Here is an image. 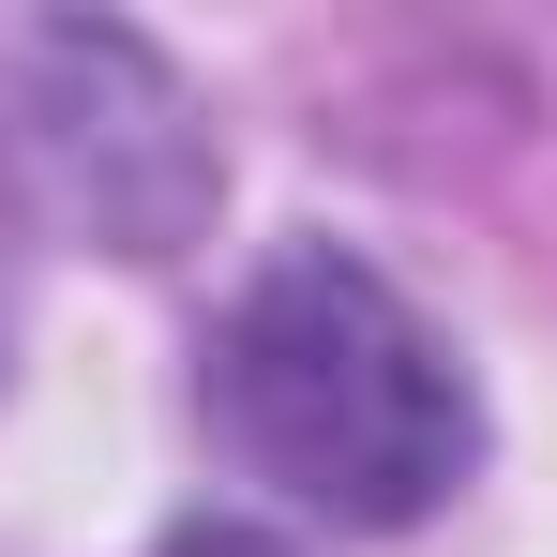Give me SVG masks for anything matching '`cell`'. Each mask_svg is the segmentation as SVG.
Instances as JSON below:
<instances>
[{
	"label": "cell",
	"instance_id": "6da1fadb",
	"mask_svg": "<svg viewBox=\"0 0 557 557\" xmlns=\"http://www.w3.org/2000/svg\"><path fill=\"white\" fill-rule=\"evenodd\" d=\"M211 437L272 482L286 512L317 528H407L437 512L482 453V407H467V362L332 242H301L226 301L211 332V376H196Z\"/></svg>",
	"mask_w": 557,
	"mask_h": 557
},
{
	"label": "cell",
	"instance_id": "7a4b0ae2",
	"mask_svg": "<svg viewBox=\"0 0 557 557\" xmlns=\"http://www.w3.org/2000/svg\"><path fill=\"white\" fill-rule=\"evenodd\" d=\"M0 211L106 257H166L211 211V121L136 30L0 15Z\"/></svg>",
	"mask_w": 557,
	"mask_h": 557
},
{
	"label": "cell",
	"instance_id": "3957f363",
	"mask_svg": "<svg viewBox=\"0 0 557 557\" xmlns=\"http://www.w3.org/2000/svg\"><path fill=\"white\" fill-rule=\"evenodd\" d=\"M151 557H272L257 528H182V543H151Z\"/></svg>",
	"mask_w": 557,
	"mask_h": 557
}]
</instances>
